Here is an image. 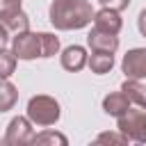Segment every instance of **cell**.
Wrapping results in <instances>:
<instances>
[{
	"mask_svg": "<svg viewBox=\"0 0 146 146\" xmlns=\"http://www.w3.org/2000/svg\"><path fill=\"white\" fill-rule=\"evenodd\" d=\"M94 7L89 0H52L48 18L55 30H82L94 21Z\"/></svg>",
	"mask_w": 146,
	"mask_h": 146,
	"instance_id": "1",
	"label": "cell"
},
{
	"mask_svg": "<svg viewBox=\"0 0 146 146\" xmlns=\"http://www.w3.org/2000/svg\"><path fill=\"white\" fill-rule=\"evenodd\" d=\"M25 116L39 125V128H48V125H55L62 116V107L59 103L48 96V94H36L27 100V110H25Z\"/></svg>",
	"mask_w": 146,
	"mask_h": 146,
	"instance_id": "2",
	"label": "cell"
},
{
	"mask_svg": "<svg viewBox=\"0 0 146 146\" xmlns=\"http://www.w3.org/2000/svg\"><path fill=\"white\" fill-rule=\"evenodd\" d=\"M116 128L135 144H146V110L130 105L121 116H116Z\"/></svg>",
	"mask_w": 146,
	"mask_h": 146,
	"instance_id": "3",
	"label": "cell"
},
{
	"mask_svg": "<svg viewBox=\"0 0 146 146\" xmlns=\"http://www.w3.org/2000/svg\"><path fill=\"white\" fill-rule=\"evenodd\" d=\"M34 123L27 119V116H14L9 123H7V132H5V144L9 146H25V144H32L34 139Z\"/></svg>",
	"mask_w": 146,
	"mask_h": 146,
	"instance_id": "4",
	"label": "cell"
},
{
	"mask_svg": "<svg viewBox=\"0 0 146 146\" xmlns=\"http://www.w3.org/2000/svg\"><path fill=\"white\" fill-rule=\"evenodd\" d=\"M11 50H14V55H16L18 59H25V62L41 57L39 34H36V32H30V30L18 32V34L14 36V41H11Z\"/></svg>",
	"mask_w": 146,
	"mask_h": 146,
	"instance_id": "5",
	"label": "cell"
},
{
	"mask_svg": "<svg viewBox=\"0 0 146 146\" xmlns=\"http://www.w3.org/2000/svg\"><path fill=\"white\" fill-rule=\"evenodd\" d=\"M121 71L125 73V78H135V80L146 78V48H132V50H128L123 55Z\"/></svg>",
	"mask_w": 146,
	"mask_h": 146,
	"instance_id": "6",
	"label": "cell"
},
{
	"mask_svg": "<svg viewBox=\"0 0 146 146\" xmlns=\"http://www.w3.org/2000/svg\"><path fill=\"white\" fill-rule=\"evenodd\" d=\"M87 46L91 50H100V52H116L119 48V36L98 27H91V32L87 34Z\"/></svg>",
	"mask_w": 146,
	"mask_h": 146,
	"instance_id": "7",
	"label": "cell"
},
{
	"mask_svg": "<svg viewBox=\"0 0 146 146\" xmlns=\"http://www.w3.org/2000/svg\"><path fill=\"white\" fill-rule=\"evenodd\" d=\"M59 62H62V68H64V71L78 73V71H82V68L87 66L89 55H87V50H84L82 46H68V48L62 50Z\"/></svg>",
	"mask_w": 146,
	"mask_h": 146,
	"instance_id": "8",
	"label": "cell"
},
{
	"mask_svg": "<svg viewBox=\"0 0 146 146\" xmlns=\"http://www.w3.org/2000/svg\"><path fill=\"white\" fill-rule=\"evenodd\" d=\"M94 27L98 30H105V32H112V34H119L121 27H123V18H121V11L116 9H110V7H103L94 14Z\"/></svg>",
	"mask_w": 146,
	"mask_h": 146,
	"instance_id": "9",
	"label": "cell"
},
{
	"mask_svg": "<svg viewBox=\"0 0 146 146\" xmlns=\"http://www.w3.org/2000/svg\"><path fill=\"white\" fill-rule=\"evenodd\" d=\"M128 107H130V100H128V96L121 89L119 91H112V94H107L103 98V112L110 114V116H121Z\"/></svg>",
	"mask_w": 146,
	"mask_h": 146,
	"instance_id": "10",
	"label": "cell"
},
{
	"mask_svg": "<svg viewBox=\"0 0 146 146\" xmlns=\"http://www.w3.org/2000/svg\"><path fill=\"white\" fill-rule=\"evenodd\" d=\"M121 91L128 96L130 105H137V107L146 110V87H144L139 80H135V78H125V82L121 84Z\"/></svg>",
	"mask_w": 146,
	"mask_h": 146,
	"instance_id": "11",
	"label": "cell"
},
{
	"mask_svg": "<svg viewBox=\"0 0 146 146\" xmlns=\"http://www.w3.org/2000/svg\"><path fill=\"white\" fill-rule=\"evenodd\" d=\"M87 66L91 68V73L96 75H105L114 68V52H100V50H94V55L89 57Z\"/></svg>",
	"mask_w": 146,
	"mask_h": 146,
	"instance_id": "12",
	"label": "cell"
},
{
	"mask_svg": "<svg viewBox=\"0 0 146 146\" xmlns=\"http://www.w3.org/2000/svg\"><path fill=\"white\" fill-rule=\"evenodd\" d=\"M0 23H2V25H5L9 32H14V34L30 30V16H27L23 9H18V11H14V14L2 16V18H0Z\"/></svg>",
	"mask_w": 146,
	"mask_h": 146,
	"instance_id": "13",
	"label": "cell"
},
{
	"mask_svg": "<svg viewBox=\"0 0 146 146\" xmlns=\"http://www.w3.org/2000/svg\"><path fill=\"white\" fill-rule=\"evenodd\" d=\"M16 100H18V89H16V84H11L9 78H7V80H0V114H2V112H9V110L16 105Z\"/></svg>",
	"mask_w": 146,
	"mask_h": 146,
	"instance_id": "14",
	"label": "cell"
},
{
	"mask_svg": "<svg viewBox=\"0 0 146 146\" xmlns=\"http://www.w3.org/2000/svg\"><path fill=\"white\" fill-rule=\"evenodd\" d=\"M39 34V46H41V57H55L59 52V39L50 32H36Z\"/></svg>",
	"mask_w": 146,
	"mask_h": 146,
	"instance_id": "15",
	"label": "cell"
},
{
	"mask_svg": "<svg viewBox=\"0 0 146 146\" xmlns=\"http://www.w3.org/2000/svg\"><path fill=\"white\" fill-rule=\"evenodd\" d=\"M16 62L18 57L14 55V50H7V48L0 50V80L11 78V73L16 71Z\"/></svg>",
	"mask_w": 146,
	"mask_h": 146,
	"instance_id": "16",
	"label": "cell"
},
{
	"mask_svg": "<svg viewBox=\"0 0 146 146\" xmlns=\"http://www.w3.org/2000/svg\"><path fill=\"white\" fill-rule=\"evenodd\" d=\"M32 144H41V146H66L68 144V139L62 135V132H55V130H43V132H39V135H34V139H32Z\"/></svg>",
	"mask_w": 146,
	"mask_h": 146,
	"instance_id": "17",
	"label": "cell"
},
{
	"mask_svg": "<svg viewBox=\"0 0 146 146\" xmlns=\"http://www.w3.org/2000/svg\"><path fill=\"white\" fill-rule=\"evenodd\" d=\"M130 139L119 130V132H100L96 137V144H116V146H125Z\"/></svg>",
	"mask_w": 146,
	"mask_h": 146,
	"instance_id": "18",
	"label": "cell"
},
{
	"mask_svg": "<svg viewBox=\"0 0 146 146\" xmlns=\"http://www.w3.org/2000/svg\"><path fill=\"white\" fill-rule=\"evenodd\" d=\"M21 2L23 0H0V18L7 16V14H14L21 9Z\"/></svg>",
	"mask_w": 146,
	"mask_h": 146,
	"instance_id": "19",
	"label": "cell"
},
{
	"mask_svg": "<svg viewBox=\"0 0 146 146\" xmlns=\"http://www.w3.org/2000/svg\"><path fill=\"white\" fill-rule=\"evenodd\" d=\"M103 7H110V9H116V11H123V9H128V5H130V0H98Z\"/></svg>",
	"mask_w": 146,
	"mask_h": 146,
	"instance_id": "20",
	"label": "cell"
},
{
	"mask_svg": "<svg viewBox=\"0 0 146 146\" xmlns=\"http://www.w3.org/2000/svg\"><path fill=\"white\" fill-rule=\"evenodd\" d=\"M137 27H139L141 36H146V9L139 11V16H137Z\"/></svg>",
	"mask_w": 146,
	"mask_h": 146,
	"instance_id": "21",
	"label": "cell"
},
{
	"mask_svg": "<svg viewBox=\"0 0 146 146\" xmlns=\"http://www.w3.org/2000/svg\"><path fill=\"white\" fill-rule=\"evenodd\" d=\"M7 43H9V30L0 23V50H2V48H7Z\"/></svg>",
	"mask_w": 146,
	"mask_h": 146,
	"instance_id": "22",
	"label": "cell"
}]
</instances>
